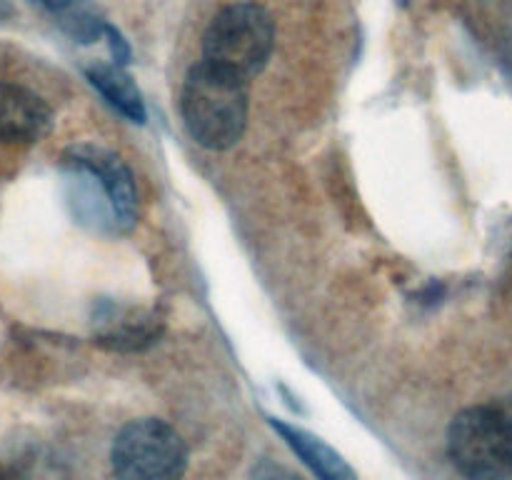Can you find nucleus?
<instances>
[{
	"mask_svg": "<svg viewBox=\"0 0 512 480\" xmlns=\"http://www.w3.org/2000/svg\"><path fill=\"white\" fill-rule=\"evenodd\" d=\"M63 165L80 218L113 230L133 228L138 220V188L118 153L98 143H78L65 150Z\"/></svg>",
	"mask_w": 512,
	"mask_h": 480,
	"instance_id": "obj_1",
	"label": "nucleus"
},
{
	"mask_svg": "<svg viewBox=\"0 0 512 480\" xmlns=\"http://www.w3.org/2000/svg\"><path fill=\"white\" fill-rule=\"evenodd\" d=\"M248 80L200 60L180 88V115L190 138L208 150H228L248 128Z\"/></svg>",
	"mask_w": 512,
	"mask_h": 480,
	"instance_id": "obj_2",
	"label": "nucleus"
},
{
	"mask_svg": "<svg viewBox=\"0 0 512 480\" xmlns=\"http://www.w3.org/2000/svg\"><path fill=\"white\" fill-rule=\"evenodd\" d=\"M275 48V20L260 3L225 5L203 35V60L250 80L268 65Z\"/></svg>",
	"mask_w": 512,
	"mask_h": 480,
	"instance_id": "obj_3",
	"label": "nucleus"
},
{
	"mask_svg": "<svg viewBox=\"0 0 512 480\" xmlns=\"http://www.w3.org/2000/svg\"><path fill=\"white\" fill-rule=\"evenodd\" d=\"M448 455L465 480H510L512 430L498 405L460 410L448 428Z\"/></svg>",
	"mask_w": 512,
	"mask_h": 480,
	"instance_id": "obj_4",
	"label": "nucleus"
},
{
	"mask_svg": "<svg viewBox=\"0 0 512 480\" xmlns=\"http://www.w3.org/2000/svg\"><path fill=\"white\" fill-rule=\"evenodd\" d=\"M110 465L115 480H183L188 470V445L165 420H130L115 435Z\"/></svg>",
	"mask_w": 512,
	"mask_h": 480,
	"instance_id": "obj_5",
	"label": "nucleus"
},
{
	"mask_svg": "<svg viewBox=\"0 0 512 480\" xmlns=\"http://www.w3.org/2000/svg\"><path fill=\"white\" fill-rule=\"evenodd\" d=\"M53 125V110L33 90L0 83V143H35Z\"/></svg>",
	"mask_w": 512,
	"mask_h": 480,
	"instance_id": "obj_6",
	"label": "nucleus"
},
{
	"mask_svg": "<svg viewBox=\"0 0 512 480\" xmlns=\"http://www.w3.org/2000/svg\"><path fill=\"white\" fill-rule=\"evenodd\" d=\"M268 423L285 440V445L313 470L318 480H358V473L350 468L348 460L333 445L325 443L320 435L310 433L300 425L285 423L280 418H268Z\"/></svg>",
	"mask_w": 512,
	"mask_h": 480,
	"instance_id": "obj_7",
	"label": "nucleus"
},
{
	"mask_svg": "<svg viewBox=\"0 0 512 480\" xmlns=\"http://www.w3.org/2000/svg\"><path fill=\"white\" fill-rule=\"evenodd\" d=\"M90 85L133 123H145V100L135 80L118 63H95L85 70Z\"/></svg>",
	"mask_w": 512,
	"mask_h": 480,
	"instance_id": "obj_8",
	"label": "nucleus"
},
{
	"mask_svg": "<svg viewBox=\"0 0 512 480\" xmlns=\"http://www.w3.org/2000/svg\"><path fill=\"white\" fill-rule=\"evenodd\" d=\"M253 480H303V478H300V475H295L293 470L285 468V465L263 458L255 463Z\"/></svg>",
	"mask_w": 512,
	"mask_h": 480,
	"instance_id": "obj_9",
	"label": "nucleus"
},
{
	"mask_svg": "<svg viewBox=\"0 0 512 480\" xmlns=\"http://www.w3.org/2000/svg\"><path fill=\"white\" fill-rule=\"evenodd\" d=\"M103 35L108 38V45H110V53H113V60L118 65H125L130 60V48L128 43L123 40V35L118 33V30L113 28V25L103 23Z\"/></svg>",
	"mask_w": 512,
	"mask_h": 480,
	"instance_id": "obj_10",
	"label": "nucleus"
},
{
	"mask_svg": "<svg viewBox=\"0 0 512 480\" xmlns=\"http://www.w3.org/2000/svg\"><path fill=\"white\" fill-rule=\"evenodd\" d=\"M493 403L498 405V410H500V413H503V418L508 420V425H510V430H512V393L505 395V398L493 400Z\"/></svg>",
	"mask_w": 512,
	"mask_h": 480,
	"instance_id": "obj_11",
	"label": "nucleus"
},
{
	"mask_svg": "<svg viewBox=\"0 0 512 480\" xmlns=\"http://www.w3.org/2000/svg\"><path fill=\"white\" fill-rule=\"evenodd\" d=\"M35 3L45 5V8H50V10H58L60 13V10H68L75 0H35Z\"/></svg>",
	"mask_w": 512,
	"mask_h": 480,
	"instance_id": "obj_12",
	"label": "nucleus"
}]
</instances>
